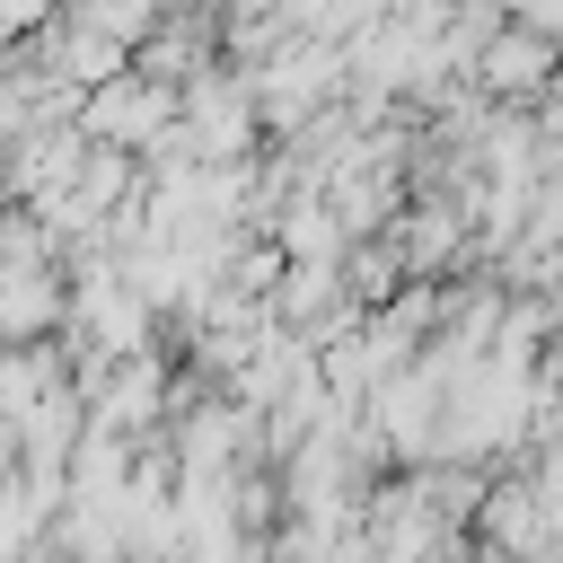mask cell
<instances>
[{
    "label": "cell",
    "mask_w": 563,
    "mask_h": 563,
    "mask_svg": "<svg viewBox=\"0 0 563 563\" xmlns=\"http://www.w3.org/2000/svg\"><path fill=\"white\" fill-rule=\"evenodd\" d=\"M545 378H554V387H563V343H554V361H545Z\"/></svg>",
    "instance_id": "obj_5"
},
{
    "label": "cell",
    "mask_w": 563,
    "mask_h": 563,
    "mask_svg": "<svg viewBox=\"0 0 563 563\" xmlns=\"http://www.w3.org/2000/svg\"><path fill=\"white\" fill-rule=\"evenodd\" d=\"M457 229H466V211H449V202H422V211L396 229V255H405L413 273H431V264L457 246Z\"/></svg>",
    "instance_id": "obj_2"
},
{
    "label": "cell",
    "mask_w": 563,
    "mask_h": 563,
    "mask_svg": "<svg viewBox=\"0 0 563 563\" xmlns=\"http://www.w3.org/2000/svg\"><path fill=\"white\" fill-rule=\"evenodd\" d=\"M554 62H563V53H554V35H537V26H519V18H510V26L475 53V88H484V97H537V88L554 79Z\"/></svg>",
    "instance_id": "obj_1"
},
{
    "label": "cell",
    "mask_w": 563,
    "mask_h": 563,
    "mask_svg": "<svg viewBox=\"0 0 563 563\" xmlns=\"http://www.w3.org/2000/svg\"><path fill=\"white\" fill-rule=\"evenodd\" d=\"M44 18H53V0H0V35H26Z\"/></svg>",
    "instance_id": "obj_3"
},
{
    "label": "cell",
    "mask_w": 563,
    "mask_h": 563,
    "mask_svg": "<svg viewBox=\"0 0 563 563\" xmlns=\"http://www.w3.org/2000/svg\"><path fill=\"white\" fill-rule=\"evenodd\" d=\"M510 18L537 26V35H563V0H510Z\"/></svg>",
    "instance_id": "obj_4"
}]
</instances>
